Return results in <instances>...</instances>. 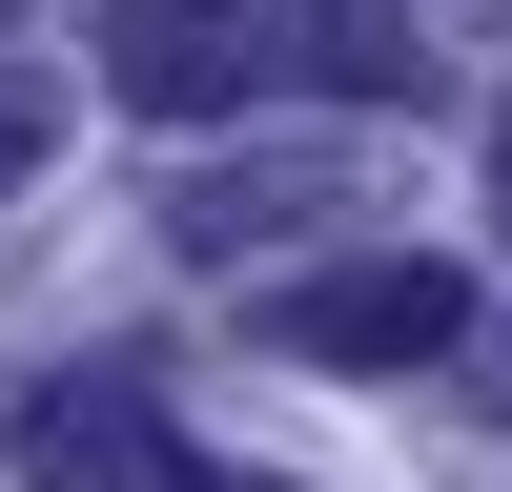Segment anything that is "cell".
Masks as SVG:
<instances>
[{
  "label": "cell",
  "mask_w": 512,
  "mask_h": 492,
  "mask_svg": "<svg viewBox=\"0 0 512 492\" xmlns=\"http://www.w3.org/2000/svg\"><path fill=\"white\" fill-rule=\"evenodd\" d=\"M82 62H103V103H144V123H246L287 82L267 62V0H103Z\"/></svg>",
  "instance_id": "obj_1"
},
{
  "label": "cell",
  "mask_w": 512,
  "mask_h": 492,
  "mask_svg": "<svg viewBox=\"0 0 512 492\" xmlns=\"http://www.w3.org/2000/svg\"><path fill=\"white\" fill-rule=\"evenodd\" d=\"M0 451H21V492H246V472H205L123 369H41V390L0 410Z\"/></svg>",
  "instance_id": "obj_2"
},
{
  "label": "cell",
  "mask_w": 512,
  "mask_h": 492,
  "mask_svg": "<svg viewBox=\"0 0 512 492\" xmlns=\"http://www.w3.org/2000/svg\"><path fill=\"white\" fill-rule=\"evenodd\" d=\"M267 328L308 369H451L472 349V267H328V287H287Z\"/></svg>",
  "instance_id": "obj_3"
},
{
  "label": "cell",
  "mask_w": 512,
  "mask_h": 492,
  "mask_svg": "<svg viewBox=\"0 0 512 492\" xmlns=\"http://www.w3.org/2000/svg\"><path fill=\"white\" fill-rule=\"evenodd\" d=\"M267 62L349 82V103H431V41H410V0H267Z\"/></svg>",
  "instance_id": "obj_4"
},
{
  "label": "cell",
  "mask_w": 512,
  "mask_h": 492,
  "mask_svg": "<svg viewBox=\"0 0 512 492\" xmlns=\"http://www.w3.org/2000/svg\"><path fill=\"white\" fill-rule=\"evenodd\" d=\"M41 164H62V82H41V62H0V205H21Z\"/></svg>",
  "instance_id": "obj_5"
},
{
  "label": "cell",
  "mask_w": 512,
  "mask_h": 492,
  "mask_svg": "<svg viewBox=\"0 0 512 492\" xmlns=\"http://www.w3.org/2000/svg\"><path fill=\"white\" fill-rule=\"evenodd\" d=\"M492 185H512V164H492Z\"/></svg>",
  "instance_id": "obj_6"
}]
</instances>
